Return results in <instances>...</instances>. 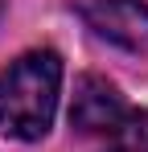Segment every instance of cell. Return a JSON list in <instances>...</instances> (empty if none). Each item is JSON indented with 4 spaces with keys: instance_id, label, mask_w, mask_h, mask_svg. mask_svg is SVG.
Segmentation results:
<instances>
[{
    "instance_id": "cell-1",
    "label": "cell",
    "mask_w": 148,
    "mask_h": 152,
    "mask_svg": "<svg viewBox=\"0 0 148 152\" xmlns=\"http://www.w3.org/2000/svg\"><path fill=\"white\" fill-rule=\"evenodd\" d=\"M62 95V58L53 50H29L0 70V136L41 140Z\"/></svg>"
},
{
    "instance_id": "cell-2",
    "label": "cell",
    "mask_w": 148,
    "mask_h": 152,
    "mask_svg": "<svg viewBox=\"0 0 148 152\" xmlns=\"http://www.w3.org/2000/svg\"><path fill=\"white\" fill-rule=\"evenodd\" d=\"M74 8L95 37L148 58V4L144 0H74Z\"/></svg>"
},
{
    "instance_id": "cell-3",
    "label": "cell",
    "mask_w": 148,
    "mask_h": 152,
    "mask_svg": "<svg viewBox=\"0 0 148 152\" xmlns=\"http://www.w3.org/2000/svg\"><path fill=\"white\" fill-rule=\"evenodd\" d=\"M127 107H123V95L99 74H82L74 82V99H70V124L82 132V136H111L115 127L123 124Z\"/></svg>"
},
{
    "instance_id": "cell-4",
    "label": "cell",
    "mask_w": 148,
    "mask_h": 152,
    "mask_svg": "<svg viewBox=\"0 0 148 152\" xmlns=\"http://www.w3.org/2000/svg\"><path fill=\"white\" fill-rule=\"evenodd\" d=\"M103 152H148V111H127L123 124L107 136Z\"/></svg>"
}]
</instances>
